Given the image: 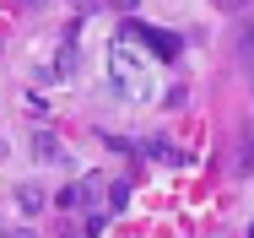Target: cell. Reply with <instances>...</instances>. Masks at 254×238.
Instances as JSON below:
<instances>
[{"mask_svg":"<svg viewBox=\"0 0 254 238\" xmlns=\"http://www.w3.org/2000/svg\"><path fill=\"white\" fill-rule=\"evenodd\" d=\"M108 81H114L119 97L146 103V97H152V60L135 54V49H114V54H108Z\"/></svg>","mask_w":254,"mask_h":238,"instance_id":"6da1fadb","label":"cell"},{"mask_svg":"<svg viewBox=\"0 0 254 238\" xmlns=\"http://www.w3.org/2000/svg\"><path fill=\"white\" fill-rule=\"evenodd\" d=\"M125 38H141V44L162 54V60H179V38L173 33H146V27H135V22H125Z\"/></svg>","mask_w":254,"mask_h":238,"instance_id":"7a4b0ae2","label":"cell"},{"mask_svg":"<svg viewBox=\"0 0 254 238\" xmlns=\"http://www.w3.org/2000/svg\"><path fill=\"white\" fill-rule=\"evenodd\" d=\"M11 200H16V211H22V217H38V211L49 206V195L38 190V184H16V190H11Z\"/></svg>","mask_w":254,"mask_h":238,"instance_id":"3957f363","label":"cell"},{"mask_svg":"<svg viewBox=\"0 0 254 238\" xmlns=\"http://www.w3.org/2000/svg\"><path fill=\"white\" fill-rule=\"evenodd\" d=\"M33 157H38V162H65V146H60V136L38 130V136H33Z\"/></svg>","mask_w":254,"mask_h":238,"instance_id":"277c9868","label":"cell"},{"mask_svg":"<svg viewBox=\"0 0 254 238\" xmlns=\"http://www.w3.org/2000/svg\"><path fill=\"white\" fill-rule=\"evenodd\" d=\"M103 206H108V211L119 217V211L130 206V184H114V190H103Z\"/></svg>","mask_w":254,"mask_h":238,"instance_id":"5b68a950","label":"cell"},{"mask_svg":"<svg viewBox=\"0 0 254 238\" xmlns=\"http://www.w3.org/2000/svg\"><path fill=\"white\" fill-rule=\"evenodd\" d=\"M54 206H60V211H81V206H87V200H81V184L60 190V195H54Z\"/></svg>","mask_w":254,"mask_h":238,"instance_id":"8992f818","label":"cell"},{"mask_svg":"<svg viewBox=\"0 0 254 238\" xmlns=\"http://www.w3.org/2000/svg\"><path fill=\"white\" fill-rule=\"evenodd\" d=\"M27 114H33V119H49V97H38V92H27Z\"/></svg>","mask_w":254,"mask_h":238,"instance_id":"52a82bcc","label":"cell"},{"mask_svg":"<svg viewBox=\"0 0 254 238\" xmlns=\"http://www.w3.org/2000/svg\"><path fill=\"white\" fill-rule=\"evenodd\" d=\"M0 233H5V228H0ZM5 238H38V233H33V228H11Z\"/></svg>","mask_w":254,"mask_h":238,"instance_id":"ba28073f","label":"cell"},{"mask_svg":"<svg viewBox=\"0 0 254 238\" xmlns=\"http://www.w3.org/2000/svg\"><path fill=\"white\" fill-rule=\"evenodd\" d=\"M108 5H114V11H135V0H108Z\"/></svg>","mask_w":254,"mask_h":238,"instance_id":"9c48e42d","label":"cell"},{"mask_svg":"<svg viewBox=\"0 0 254 238\" xmlns=\"http://www.w3.org/2000/svg\"><path fill=\"white\" fill-rule=\"evenodd\" d=\"M5 157H11V141H5V136H0V162H5Z\"/></svg>","mask_w":254,"mask_h":238,"instance_id":"30bf717a","label":"cell"},{"mask_svg":"<svg viewBox=\"0 0 254 238\" xmlns=\"http://www.w3.org/2000/svg\"><path fill=\"white\" fill-rule=\"evenodd\" d=\"M249 238H254V222H249Z\"/></svg>","mask_w":254,"mask_h":238,"instance_id":"8fae6325","label":"cell"},{"mask_svg":"<svg viewBox=\"0 0 254 238\" xmlns=\"http://www.w3.org/2000/svg\"><path fill=\"white\" fill-rule=\"evenodd\" d=\"M249 71H254V60H249Z\"/></svg>","mask_w":254,"mask_h":238,"instance_id":"7c38bea8","label":"cell"}]
</instances>
